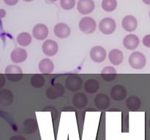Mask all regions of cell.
<instances>
[{
    "label": "cell",
    "mask_w": 150,
    "mask_h": 140,
    "mask_svg": "<svg viewBox=\"0 0 150 140\" xmlns=\"http://www.w3.org/2000/svg\"><path fill=\"white\" fill-rule=\"evenodd\" d=\"M16 41L21 46L26 47L30 45L32 42V36L28 32H21L16 37Z\"/></svg>",
    "instance_id": "cell-23"
},
{
    "label": "cell",
    "mask_w": 150,
    "mask_h": 140,
    "mask_svg": "<svg viewBox=\"0 0 150 140\" xmlns=\"http://www.w3.org/2000/svg\"><path fill=\"white\" fill-rule=\"evenodd\" d=\"M7 80L10 82H18L21 80L22 74H6Z\"/></svg>",
    "instance_id": "cell-28"
},
{
    "label": "cell",
    "mask_w": 150,
    "mask_h": 140,
    "mask_svg": "<svg viewBox=\"0 0 150 140\" xmlns=\"http://www.w3.org/2000/svg\"><path fill=\"white\" fill-rule=\"evenodd\" d=\"M30 83L32 87L35 88H40L45 84V78L40 74H33L30 79Z\"/></svg>",
    "instance_id": "cell-24"
},
{
    "label": "cell",
    "mask_w": 150,
    "mask_h": 140,
    "mask_svg": "<svg viewBox=\"0 0 150 140\" xmlns=\"http://www.w3.org/2000/svg\"><path fill=\"white\" fill-rule=\"evenodd\" d=\"M142 105V102L139 97L131 96L126 100V106L130 111H137Z\"/></svg>",
    "instance_id": "cell-21"
},
{
    "label": "cell",
    "mask_w": 150,
    "mask_h": 140,
    "mask_svg": "<svg viewBox=\"0 0 150 140\" xmlns=\"http://www.w3.org/2000/svg\"><path fill=\"white\" fill-rule=\"evenodd\" d=\"M23 1H26V2H29V1H33V0H23Z\"/></svg>",
    "instance_id": "cell-36"
},
{
    "label": "cell",
    "mask_w": 150,
    "mask_h": 140,
    "mask_svg": "<svg viewBox=\"0 0 150 140\" xmlns=\"http://www.w3.org/2000/svg\"><path fill=\"white\" fill-rule=\"evenodd\" d=\"M142 42H143V45L145 47L150 48V34H147L145 36H144Z\"/></svg>",
    "instance_id": "cell-31"
},
{
    "label": "cell",
    "mask_w": 150,
    "mask_h": 140,
    "mask_svg": "<svg viewBox=\"0 0 150 140\" xmlns=\"http://www.w3.org/2000/svg\"><path fill=\"white\" fill-rule=\"evenodd\" d=\"M149 18H150V10H149Z\"/></svg>",
    "instance_id": "cell-38"
},
{
    "label": "cell",
    "mask_w": 150,
    "mask_h": 140,
    "mask_svg": "<svg viewBox=\"0 0 150 140\" xmlns=\"http://www.w3.org/2000/svg\"><path fill=\"white\" fill-rule=\"evenodd\" d=\"M122 26L126 32H134L138 26L137 19L131 15H126L122 20Z\"/></svg>",
    "instance_id": "cell-11"
},
{
    "label": "cell",
    "mask_w": 150,
    "mask_h": 140,
    "mask_svg": "<svg viewBox=\"0 0 150 140\" xmlns=\"http://www.w3.org/2000/svg\"><path fill=\"white\" fill-rule=\"evenodd\" d=\"M4 3L9 6H13L18 2V0H4Z\"/></svg>",
    "instance_id": "cell-32"
},
{
    "label": "cell",
    "mask_w": 150,
    "mask_h": 140,
    "mask_svg": "<svg viewBox=\"0 0 150 140\" xmlns=\"http://www.w3.org/2000/svg\"><path fill=\"white\" fill-rule=\"evenodd\" d=\"M0 12H1V18H4V15H5V13H4V10H3V9H1V10H0Z\"/></svg>",
    "instance_id": "cell-35"
},
{
    "label": "cell",
    "mask_w": 150,
    "mask_h": 140,
    "mask_svg": "<svg viewBox=\"0 0 150 140\" xmlns=\"http://www.w3.org/2000/svg\"><path fill=\"white\" fill-rule=\"evenodd\" d=\"M108 59L111 64L114 66H119L122 63L124 60V55L120 50L113 49L109 52Z\"/></svg>",
    "instance_id": "cell-17"
},
{
    "label": "cell",
    "mask_w": 150,
    "mask_h": 140,
    "mask_svg": "<svg viewBox=\"0 0 150 140\" xmlns=\"http://www.w3.org/2000/svg\"><path fill=\"white\" fill-rule=\"evenodd\" d=\"M38 123L34 118H28L22 123L21 130L24 134H32L38 129Z\"/></svg>",
    "instance_id": "cell-16"
},
{
    "label": "cell",
    "mask_w": 150,
    "mask_h": 140,
    "mask_svg": "<svg viewBox=\"0 0 150 140\" xmlns=\"http://www.w3.org/2000/svg\"><path fill=\"white\" fill-rule=\"evenodd\" d=\"M88 102L87 96L85 93H76L73 96V104L75 107L78 109H83L86 106Z\"/></svg>",
    "instance_id": "cell-18"
},
{
    "label": "cell",
    "mask_w": 150,
    "mask_h": 140,
    "mask_svg": "<svg viewBox=\"0 0 150 140\" xmlns=\"http://www.w3.org/2000/svg\"><path fill=\"white\" fill-rule=\"evenodd\" d=\"M32 35L38 40H44L48 36V29L46 25L38 23L32 29Z\"/></svg>",
    "instance_id": "cell-10"
},
{
    "label": "cell",
    "mask_w": 150,
    "mask_h": 140,
    "mask_svg": "<svg viewBox=\"0 0 150 140\" xmlns=\"http://www.w3.org/2000/svg\"><path fill=\"white\" fill-rule=\"evenodd\" d=\"M139 42H140V39H139V36L133 34L127 35L123 39L124 47L126 49L130 50L136 49L139 46Z\"/></svg>",
    "instance_id": "cell-15"
},
{
    "label": "cell",
    "mask_w": 150,
    "mask_h": 140,
    "mask_svg": "<svg viewBox=\"0 0 150 140\" xmlns=\"http://www.w3.org/2000/svg\"><path fill=\"white\" fill-rule=\"evenodd\" d=\"M64 93V86L60 83H55L48 88L45 91V95L51 100H54L62 97Z\"/></svg>",
    "instance_id": "cell-6"
},
{
    "label": "cell",
    "mask_w": 150,
    "mask_h": 140,
    "mask_svg": "<svg viewBox=\"0 0 150 140\" xmlns=\"http://www.w3.org/2000/svg\"><path fill=\"white\" fill-rule=\"evenodd\" d=\"M27 58V52L21 48H18L13 50L10 54V59L15 64H20L25 61Z\"/></svg>",
    "instance_id": "cell-12"
},
{
    "label": "cell",
    "mask_w": 150,
    "mask_h": 140,
    "mask_svg": "<svg viewBox=\"0 0 150 140\" xmlns=\"http://www.w3.org/2000/svg\"><path fill=\"white\" fill-rule=\"evenodd\" d=\"M128 63L130 66L134 69H142L146 66V57L142 52L135 51L129 56Z\"/></svg>",
    "instance_id": "cell-1"
},
{
    "label": "cell",
    "mask_w": 150,
    "mask_h": 140,
    "mask_svg": "<svg viewBox=\"0 0 150 140\" xmlns=\"http://www.w3.org/2000/svg\"><path fill=\"white\" fill-rule=\"evenodd\" d=\"M117 24L115 20L111 18H105L102 19L99 23V29L105 35L111 34L116 30Z\"/></svg>",
    "instance_id": "cell-4"
},
{
    "label": "cell",
    "mask_w": 150,
    "mask_h": 140,
    "mask_svg": "<svg viewBox=\"0 0 150 140\" xmlns=\"http://www.w3.org/2000/svg\"><path fill=\"white\" fill-rule=\"evenodd\" d=\"M117 74V71L115 68L113 66H105L103 69L101 71V74Z\"/></svg>",
    "instance_id": "cell-29"
},
{
    "label": "cell",
    "mask_w": 150,
    "mask_h": 140,
    "mask_svg": "<svg viewBox=\"0 0 150 140\" xmlns=\"http://www.w3.org/2000/svg\"><path fill=\"white\" fill-rule=\"evenodd\" d=\"M116 77V74H102V78L103 79V80L106 82L111 81V80H114Z\"/></svg>",
    "instance_id": "cell-30"
},
{
    "label": "cell",
    "mask_w": 150,
    "mask_h": 140,
    "mask_svg": "<svg viewBox=\"0 0 150 140\" xmlns=\"http://www.w3.org/2000/svg\"><path fill=\"white\" fill-rule=\"evenodd\" d=\"M54 64L49 58H44L39 63V70L43 74H50L54 71Z\"/></svg>",
    "instance_id": "cell-19"
},
{
    "label": "cell",
    "mask_w": 150,
    "mask_h": 140,
    "mask_svg": "<svg viewBox=\"0 0 150 140\" xmlns=\"http://www.w3.org/2000/svg\"><path fill=\"white\" fill-rule=\"evenodd\" d=\"M83 87L87 93H95L99 89V82L95 79H89L85 82Z\"/></svg>",
    "instance_id": "cell-22"
},
{
    "label": "cell",
    "mask_w": 150,
    "mask_h": 140,
    "mask_svg": "<svg viewBox=\"0 0 150 140\" xmlns=\"http://www.w3.org/2000/svg\"><path fill=\"white\" fill-rule=\"evenodd\" d=\"M83 84V80L76 74L69 75L65 80V88L72 92L80 90Z\"/></svg>",
    "instance_id": "cell-3"
},
{
    "label": "cell",
    "mask_w": 150,
    "mask_h": 140,
    "mask_svg": "<svg viewBox=\"0 0 150 140\" xmlns=\"http://www.w3.org/2000/svg\"><path fill=\"white\" fill-rule=\"evenodd\" d=\"M127 89L122 85H116L111 88V91H110L111 99H114V101H117V102L124 100L127 96Z\"/></svg>",
    "instance_id": "cell-7"
},
{
    "label": "cell",
    "mask_w": 150,
    "mask_h": 140,
    "mask_svg": "<svg viewBox=\"0 0 150 140\" xmlns=\"http://www.w3.org/2000/svg\"><path fill=\"white\" fill-rule=\"evenodd\" d=\"M96 21L91 17H84L79 22V29L84 34H92L96 30Z\"/></svg>",
    "instance_id": "cell-2"
},
{
    "label": "cell",
    "mask_w": 150,
    "mask_h": 140,
    "mask_svg": "<svg viewBox=\"0 0 150 140\" xmlns=\"http://www.w3.org/2000/svg\"><path fill=\"white\" fill-rule=\"evenodd\" d=\"M62 8L65 10H70L76 6V0H60Z\"/></svg>",
    "instance_id": "cell-26"
},
{
    "label": "cell",
    "mask_w": 150,
    "mask_h": 140,
    "mask_svg": "<svg viewBox=\"0 0 150 140\" xmlns=\"http://www.w3.org/2000/svg\"><path fill=\"white\" fill-rule=\"evenodd\" d=\"M101 5L105 12H112L117 8V0H103Z\"/></svg>",
    "instance_id": "cell-25"
},
{
    "label": "cell",
    "mask_w": 150,
    "mask_h": 140,
    "mask_svg": "<svg viewBox=\"0 0 150 140\" xmlns=\"http://www.w3.org/2000/svg\"><path fill=\"white\" fill-rule=\"evenodd\" d=\"M54 34L60 39H64L70 36V29L68 25L64 23H59L54 26Z\"/></svg>",
    "instance_id": "cell-13"
},
{
    "label": "cell",
    "mask_w": 150,
    "mask_h": 140,
    "mask_svg": "<svg viewBox=\"0 0 150 140\" xmlns=\"http://www.w3.org/2000/svg\"><path fill=\"white\" fill-rule=\"evenodd\" d=\"M13 102V93L8 89H2L0 91V102L3 106H9Z\"/></svg>",
    "instance_id": "cell-20"
},
{
    "label": "cell",
    "mask_w": 150,
    "mask_h": 140,
    "mask_svg": "<svg viewBox=\"0 0 150 140\" xmlns=\"http://www.w3.org/2000/svg\"><path fill=\"white\" fill-rule=\"evenodd\" d=\"M58 44L52 39H47L42 45V52L48 56H54L58 52Z\"/></svg>",
    "instance_id": "cell-9"
},
{
    "label": "cell",
    "mask_w": 150,
    "mask_h": 140,
    "mask_svg": "<svg viewBox=\"0 0 150 140\" xmlns=\"http://www.w3.org/2000/svg\"><path fill=\"white\" fill-rule=\"evenodd\" d=\"M110 98L108 95L100 93L95 98V105L100 110H105L110 105Z\"/></svg>",
    "instance_id": "cell-14"
},
{
    "label": "cell",
    "mask_w": 150,
    "mask_h": 140,
    "mask_svg": "<svg viewBox=\"0 0 150 140\" xmlns=\"http://www.w3.org/2000/svg\"><path fill=\"white\" fill-rule=\"evenodd\" d=\"M142 1H143L144 4H147V5H150V0H142Z\"/></svg>",
    "instance_id": "cell-34"
},
{
    "label": "cell",
    "mask_w": 150,
    "mask_h": 140,
    "mask_svg": "<svg viewBox=\"0 0 150 140\" xmlns=\"http://www.w3.org/2000/svg\"><path fill=\"white\" fill-rule=\"evenodd\" d=\"M6 74H23L22 70L18 66L16 65H9L5 68L4 71Z\"/></svg>",
    "instance_id": "cell-27"
},
{
    "label": "cell",
    "mask_w": 150,
    "mask_h": 140,
    "mask_svg": "<svg viewBox=\"0 0 150 140\" xmlns=\"http://www.w3.org/2000/svg\"><path fill=\"white\" fill-rule=\"evenodd\" d=\"M95 8L93 0H79L77 3V10L81 14L88 15Z\"/></svg>",
    "instance_id": "cell-8"
},
{
    "label": "cell",
    "mask_w": 150,
    "mask_h": 140,
    "mask_svg": "<svg viewBox=\"0 0 150 140\" xmlns=\"http://www.w3.org/2000/svg\"><path fill=\"white\" fill-rule=\"evenodd\" d=\"M90 58L95 63H101L105 61L107 56L106 50L102 46H95L91 49L89 52Z\"/></svg>",
    "instance_id": "cell-5"
},
{
    "label": "cell",
    "mask_w": 150,
    "mask_h": 140,
    "mask_svg": "<svg viewBox=\"0 0 150 140\" xmlns=\"http://www.w3.org/2000/svg\"><path fill=\"white\" fill-rule=\"evenodd\" d=\"M10 140H26V139H25V137H23V136L17 135L10 137Z\"/></svg>",
    "instance_id": "cell-33"
},
{
    "label": "cell",
    "mask_w": 150,
    "mask_h": 140,
    "mask_svg": "<svg viewBox=\"0 0 150 140\" xmlns=\"http://www.w3.org/2000/svg\"><path fill=\"white\" fill-rule=\"evenodd\" d=\"M48 1H51V2H54V1H57V0H48Z\"/></svg>",
    "instance_id": "cell-37"
}]
</instances>
